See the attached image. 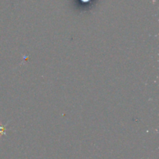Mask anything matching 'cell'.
I'll list each match as a JSON object with an SVG mask.
<instances>
[{
    "label": "cell",
    "mask_w": 159,
    "mask_h": 159,
    "mask_svg": "<svg viewBox=\"0 0 159 159\" xmlns=\"http://www.w3.org/2000/svg\"><path fill=\"white\" fill-rule=\"evenodd\" d=\"M8 123H6L5 126H0V136L6 135V126H7Z\"/></svg>",
    "instance_id": "cell-1"
}]
</instances>
